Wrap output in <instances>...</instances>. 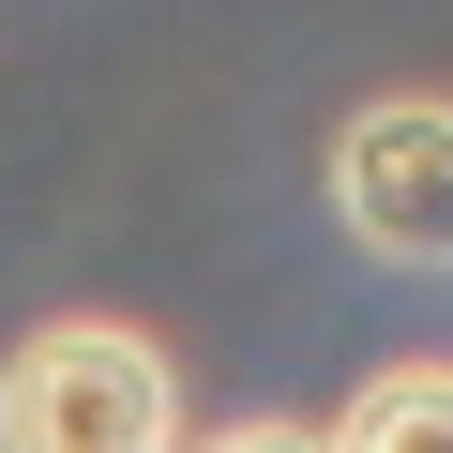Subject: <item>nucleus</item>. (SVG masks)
Returning <instances> with one entry per match:
<instances>
[{"label":"nucleus","mask_w":453,"mask_h":453,"mask_svg":"<svg viewBox=\"0 0 453 453\" xmlns=\"http://www.w3.org/2000/svg\"><path fill=\"white\" fill-rule=\"evenodd\" d=\"M318 453H453V363H378Z\"/></svg>","instance_id":"obj_3"},{"label":"nucleus","mask_w":453,"mask_h":453,"mask_svg":"<svg viewBox=\"0 0 453 453\" xmlns=\"http://www.w3.org/2000/svg\"><path fill=\"white\" fill-rule=\"evenodd\" d=\"M181 453H318V423H211V438H181Z\"/></svg>","instance_id":"obj_4"},{"label":"nucleus","mask_w":453,"mask_h":453,"mask_svg":"<svg viewBox=\"0 0 453 453\" xmlns=\"http://www.w3.org/2000/svg\"><path fill=\"white\" fill-rule=\"evenodd\" d=\"M333 211L378 273H453V91H378L333 136Z\"/></svg>","instance_id":"obj_2"},{"label":"nucleus","mask_w":453,"mask_h":453,"mask_svg":"<svg viewBox=\"0 0 453 453\" xmlns=\"http://www.w3.org/2000/svg\"><path fill=\"white\" fill-rule=\"evenodd\" d=\"M0 453H181V378L136 318H31L0 348Z\"/></svg>","instance_id":"obj_1"}]
</instances>
